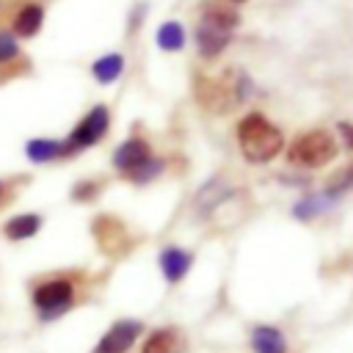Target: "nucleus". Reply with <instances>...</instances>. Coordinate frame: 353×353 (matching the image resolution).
Returning a JSON list of instances; mask_svg holds the SVG:
<instances>
[{
    "instance_id": "nucleus-11",
    "label": "nucleus",
    "mask_w": 353,
    "mask_h": 353,
    "mask_svg": "<svg viewBox=\"0 0 353 353\" xmlns=\"http://www.w3.org/2000/svg\"><path fill=\"white\" fill-rule=\"evenodd\" d=\"M251 347L254 353H287V339L273 325H256L251 334Z\"/></svg>"
},
{
    "instance_id": "nucleus-14",
    "label": "nucleus",
    "mask_w": 353,
    "mask_h": 353,
    "mask_svg": "<svg viewBox=\"0 0 353 353\" xmlns=\"http://www.w3.org/2000/svg\"><path fill=\"white\" fill-rule=\"evenodd\" d=\"M179 342H182V336L176 328H157L149 334L141 353H179Z\"/></svg>"
},
{
    "instance_id": "nucleus-7",
    "label": "nucleus",
    "mask_w": 353,
    "mask_h": 353,
    "mask_svg": "<svg viewBox=\"0 0 353 353\" xmlns=\"http://www.w3.org/2000/svg\"><path fill=\"white\" fill-rule=\"evenodd\" d=\"M141 331H143V325L138 320H119L105 331V336L97 342V347L91 353H127L132 347V342L141 336Z\"/></svg>"
},
{
    "instance_id": "nucleus-22",
    "label": "nucleus",
    "mask_w": 353,
    "mask_h": 353,
    "mask_svg": "<svg viewBox=\"0 0 353 353\" xmlns=\"http://www.w3.org/2000/svg\"><path fill=\"white\" fill-rule=\"evenodd\" d=\"M232 3H243V0H232Z\"/></svg>"
},
{
    "instance_id": "nucleus-20",
    "label": "nucleus",
    "mask_w": 353,
    "mask_h": 353,
    "mask_svg": "<svg viewBox=\"0 0 353 353\" xmlns=\"http://www.w3.org/2000/svg\"><path fill=\"white\" fill-rule=\"evenodd\" d=\"M342 132L347 135V146L353 149V127H350V124H342Z\"/></svg>"
},
{
    "instance_id": "nucleus-16",
    "label": "nucleus",
    "mask_w": 353,
    "mask_h": 353,
    "mask_svg": "<svg viewBox=\"0 0 353 353\" xmlns=\"http://www.w3.org/2000/svg\"><path fill=\"white\" fill-rule=\"evenodd\" d=\"M157 47L165 50V52H176L185 47V28L179 22H163L157 28Z\"/></svg>"
},
{
    "instance_id": "nucleus-21",
    "label": "nucleus",
    "mask_w": 353,
    "mask_h": 353,
    "mask_svg": "<svg viewBox=\"0 0 353 353\" xmlns=\"http://www.w3.org/2000/svg\"><path fill=\"white\" fill-rule=\"evenodd\" d=\"M3 199H6V182L0 179V201H3Z\"/></svg>"
},
{
    "instance_id": "nucleus-10",
    "label": "nucleus",
    "mask_w": 353,
    "mask_h": 353,
    "mask_svg": "<svg viewBox=\"0 0 353 353\" xmlns=\"http://www.w3.org/2000/svg\"><path fill=\"white\" fill-rule=\"evenodd\" d=\"M41 22H44V8L39 3H22V8L14 17V36L30 39L41 30Z\"/></svg>"
},
{
    "instance_id": "nucleus-15",
    "label": "nucleus",
    "mask_w": 353,
    "mask_h": 353,
    "mask_svg": "<svg viewBox=\"0 0 353 353\" xmlns=\"http://www.w3.org/2000/svg\"><path fill=\"white\" fill-rule=\"evenodd\" d=\"M25 152L33 163H50V160H58L63 157V146L61 141H52V138H33L25 143Z\"/></svg>"
},
{
    "instance_id": "nucleus-13",
    "label": "nucleus",
    "mask_w": 353,
    "mask_h": 353,
    "mask_svg": "<svg viewBox=\"0 0 353 353\" xmlns=\"http://www.w3.org/2000/svg\"><path fill=\"white\" fill-rule=\"evenodd\" d=\"M121 72H124V55H121V52H108V55H102V58H97V61L91 63V74H94V80L102 83V85L119 80Z\"/></svg>"
},
{
    "instance_id": "nucleus-6",
    "label": "nucleus",
    "mask_w": 353,
    "mask_h": 353,
    "mask_svg": "<svg viewBox=\"0 0 353 353\" xmlns=\"http://www.w3.org/2000/svg\"><path fill=\"white\" fill-rule=\"evenodd\" d=\"M33 303L41 320H55L74 303V284L69 279H50L33 290Z\"/></svg>"
},
{
    "instance_id": "nucleus-2",
    "label": "nucleus",
    "mask_w": 353,
    "mask_h": 353,
    "mask_svg": "<svg viewBox=\"0 0 353 353\" xmlns=\"http://www.w3.org/2000/svg\"><path fill=\"white\" fill-rule=\"evenodd\" d=\"M113 165L119 174H124L132 182H149L163 171V160L152 157L149 143L143 138H127L116 152H113Z\"/></svg>"
},
{
    "instance_id": "nucleus-12",
    "label": "nucleus",
    "mask_w": 353,
    "mask_h": 353,
    "mask_svg": "<svg viewBox=\"0 0 353 353\" xmlns=\"http://www.w3.org/2000/svg\"><path fill=\"white\" fill-rule=\"evenodd\" d=\"M39 229H41V215H36V212H22V215H14L3 223V234L8 240H28Z\"/></svg>"
},
{
    "instance_id": "nucleus-18",
    "label": "nucleus",
    "mask_w": 353,
    "mask_h": 353,
    "mask_svg": "<svg viewBox=\"0 0 353 353\" xmlns=\"http://www.w3.org/2000/svg\"><path fill=\"white\" fill-rule=\"evenodd\" d=\"M19 55V44H17V36L8 33V30H0V63H8Z\"/></svg>"
},
{
    "instance_id": "nucleus-3",
    "label": "nucleus",
    "mask_w": 353,
    "mask_h": 353,
    "mask_svg": "<svg viewBox=\"0 0 353 353\" xmlns=\"http://www.w3.org/2000/svg\"><path fill=\"white\" fill-rule=\"evenodd\" d=\"M237 25V14L234 11H226V8H215L210 6L196 28V44H199V52L204 58H215L218 52L226 50V44L232 41V30Z\"/></svg>"
},
{
    "instance_id": "nucleus-8",
    "label": "nucleus",
    "mask_w": 353,
    "mask_h": 353,
    "mask_svg": "<svg viewBox=\"0 0 353 353\" xmlns=\"http://www.w3.org/2000/svg\"><path fill=\"white\" fill-rule=\"evenodd\" d=\"M91 232H94L97 245H99L105 254H121V251L127 248L124 223H121L119 218H113V215H99V218H94Z\"/></svg>"
},
{
    "instance_id": "nucleus-19",
    "label": "nucleus",
    "mask_w": 353,
    "mask_h": 353,
    "mask_svg": "<svg viewBox=\"0 0 353 353\" xmlns=\"http://www.w3.org/2000/svg\"><path fill=\"white\" fill-rule=\"evenodd\" d=\"M97 193V185L94 182H83V185H77L74 190H72V196L77 199V201H85V199H91Z\"/></svg>"
},
{
    "instance_id": "nucleus-17",
    "label": "nucleus",
    "mask_w": 353,
    "mask_h": 353,
    "mask_svg": "<svg viewBox=\"0 0 353 353\" xmlns=\"http://www.w3.org/2000/svg\"><path fill=\"white\" fill-rule=\"evenodd\" d=\"M328 201H331L328 196H312V199H303V201L295 207V215H298V218H303V221H309V218H314L317 212L328 210V207H331Z\"/></svg>"
},
{
    "instance_id": "nucleus-5",
    "label": "nucleus",
    "mask_w": 353,
    "mask_h": 353,
    "mask_svg": "<svg viewBox=\"0 0 353 353\" xmlns=\"http://www.w3.org/2000/svg\"><path fill=\"white\" fill-rule=\"evenodd\" d=\"M108 127H110V110H108L105 105H94V108L83 116V121L66 135V141H61V146H63V157H69V154H74V152H83V149L94 146V143L108 132Z\"/></svg>"
},
{
    "instance_id": "nucleus-4",
    "label": "nucleus",
    "mask_w": 353,
    "mask_h": 353,
    "mask_svg": "<svg viewBox=\"0 0 353 353\" xmlns=\"http://www.w3.org/2000/svg\"><path fill=\"white\" fill-rule=\"evenodd\" d=\"M336 154V141L331 132L325 130H312V132H303L292 141V146L287 149V157L290 163L295 165H303V168H320L325 163H331Z\"/></svg>"
},
{
    "instance_id": "nucleus-9",
    "label": "nucleus",
    "mask_w": 353,
    "mask_h": 353,
    "mask_svg": "<svg viewBox=\"0 0 353 353\" xmlns=\"http://www.w3.org/2000/svg\"><path fill=\"white\" fill-rule=\"evenodd\" d=\"M190 265H193V254H188L185 248L168 245V248L160 251V268H163V276H165L171 284L182 281L185 273L190 270Z\"/></svg>"
},
{
    "instance_id": "nucleus-1",
    "label": "nucleus",
    "mask_w": 353,
    "mask_h": 353,
    "mask_svg": "<svg viewBox=\"0 0 353 353\" xmlns=\"http://www.w3.org/2000/svg\"><path fill=\"white\" fill-rule=\"evenodd\" d=\"M237 143L248 163H268L281 152L284 135L262 113H248L237 124Z\"/></svg>"
}]
</instances>
